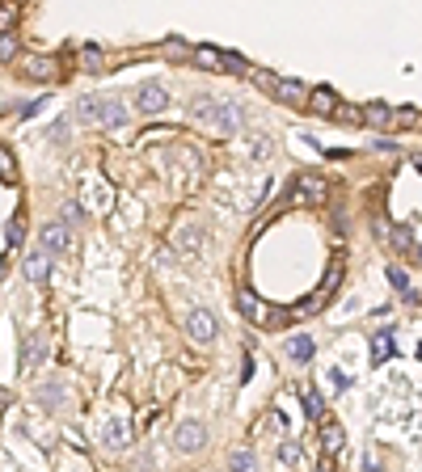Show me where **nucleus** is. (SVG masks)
Listing matches in <instances>:
<instances>
[{
  "label": "nucleus",
  "mask_w": 422,
  "mask_h": 472,
  "mask_svg": "<svg viewBox=\"0 0 422 472\" xmlns=\"http://www.w3.org/2000/svg\"><path fill=\"white\" fill-rule=\"evenodd\" d=\"M80 118L97 122V127H123L127 122V106L118 97H85L80 101Z\"/></svg>",
  "instance_id": "nucleus-1"
},
{
  "label": "nucleus",
  "mask_w": 422,
  "mask_h": 472,
  "mask_svg": "<svg viewBox=\"0 0 422 472\" xmlns=\"http://www.w3.org/2000/svg\"><path fill=\"white\" fill-rule=\"evenodd\" d=\"M237 308H241V317H245V321H254V325H262V329H279V325L287 321V312L266 308L249 287H241V291H237Z\"/></svg>",
  "instance_id": "nucleus-2"
},
{
  "label": "nucleus",
  "mask_w": 422,
  "mask_h": 472,
  "mask_svg": "<svg viewBox=\"0 0 422 472\" xmlns=\"http://www.w3.org/2000/svg\"><path fill=\"white\" fill-rule=\"evenodd\" d=\"M194 114L203 118V122H211V127H220V131H232V127H241V106H216L211 97H203V106H194Z\"/></svg>",
  "instance_id": "nucleus-3"
},
{
  "label": "nucleus",
  "mask_w": 422,
  "mask_h": 472,
  "mask_svg": "<svg viewBox=\"0 0 422 472\" xmlns=\"http://www.w3.org/2000/svg\"><path fill=\"white\" fill-rule=\"evenodd\" d=\"M330 198V181L325 177H300L296 186H292V203H300V207H321Z\"/></svg>",
  "instance_id": "nucleus-4"
},
{
  "label": "nucleus",
  "mask_w": 422,
  "mask_h": 472,
  "mask_svg": "<svg viewBox=\"0 0 422 472\" xmlns=\"http://www.w3.org/2000/svg\"><path fill=\"white\" fill-rule=\"evenodd\" d=\"M186 333H190V342H199V346H207V342H216V333H220V325H216V317H211L207 308H194V312L186 317Z\"/></svg>",
  "instance_id": "nucleus-5"
},
{
  "label": "nucleus",
  "mask_w": 422,
  "mask_h": 472,
  "mask_svg": "<svg viewBox=\"0 0 422 472\" xmlns=\"http://www.w3.org/2000/svg\"><path fill=\"white\" fill-rule=\"evenodd\" d=\"M165 106H169V93H165V84L148 80V84H139V89H135V110H139V114H161Z\"/></svg>",
  "instance_id": "nucleus-6"
},
{
  "label": "nucleus",
  "mask_w": 422,
  "mask_h": 472,
  "mask_svg": "<svg viewBox=\"0 0 422 472\" xmlns=\"http://www.w3.org/2000/svg\"><path fill=\"white\" fill-rule=\"evenodd\" d=\"M173 443H178V452L194 456V452H203V443H207V426H203V422H182Z\"/></svg>",
  "instance_id": "nucleus-7"
},
{
  "label": "nucleus",
  "mask_w": 422,
  "mask_h": 472,
  "mask_svg": "<svg viewBox=\"0 0 422 472\" xmlns=\"http://www.w3.org/2000/svg\"><path fill=\"white\" fill-rule=\"evenodd\" d=\"M342 443H347V430H342L334 418H321V452H325V456H338Z\"/></svg>",
  "instance_id": "nucleus-8"
},
{
  "label": "nucleus",
  "mask_w": 422,
  "mask_h": 472,
  "mask_svg": "<svg viewBox=\"0 0 422 472\" xmlns=\"http://www.w3.org/2000/svg\"><path fill=\"white\" fill-rule=\"evenodd\" d=\"M68 245H72V236H68L63 224H46L42 228V249L46 253H68Z\"/></svg>",
  "instance_id": "nucleus-9"
},
{
  "label": "nucleus",
  "mask_w": 422,
  "mask_h": 472,
  "mask_svg": "<svg viewBox=\"0 0 422 472\" xmlns=\"http://www.w3.org/2000/svg\"><path fill=\"white\" fill-rule=\"evenodd\" d=\"M131 422H106L101 426V439H106V447H114V452H123L127 443H131Z\"/></svg>",
  "instance_id": "nucleus-10"
},
{
  "label": "nucleus",
  "mask_w": 422,
  "mask_h": 472,
  "mask_svg": "<svg viewBox=\"0 0 422 472\" xmlns=\"http://www.w3.org/2000/svg\"><path fill=\"white\" fill-rule=\"evenodd\" d=\"M275 97L287 101V106H304V101H309V89H304L300 80H279V84H275Z\"/></svg>",
  "instance_id": "nucleus-11"
},
{
  "label": "nucleus",
  "mask_w": 422,
  "mask_h": 472,
  "mask_svg": "<svg viewBox=\"0 0 422 472\" xmlns=\"http://www.w3.org/2000/svg\"><path fill=\"white\" fill-rule=\"evenodd\" d=\"M85 198H89V207H93V211H110V203H114V190H110L106 181H93V186L85 190Z\"/></svg>",
  "instance_id": "nucleus-12"
},
{
  "label": "nucleus",
  "mask_w": 422,
  "mask_h": 472,
  "mask_svg": "<svg viewBox=\"0 0 422 472\" xmlns=\"http://www.w3.org/2000/svg\"><path fill=\"white\" fill-rule=\"evenodd\" d=\"M25 274H30V283H46V274H51V253H46V249L34 253V257L25 262Z\"/></svg>",
  "instance_id": "nucleus-13"
},
{
  "label": "nucleus",
  "mask_w": 422,
  "mask_h": 472,
  "mask_svg": "<svg viewBox=\"0 0 422 472\" xmlns=\"http://www.w3.org/2000/svg\"><path fill=\"white\" fill-rule=\"evenodd\" d=\"M21 72H25L30 80H55V59H46V55H42V59H30Z\"/></svg>",
  "instance_id": "nucleus-14"
},
{
  "label": "nucleus",
  "mask_w": 422,
  "mask_h": 472,
  "mask_svg": "<svg viewBox=\"0 0 422 472\" xmlns=\"http://www.w3.org/2000/svg\"><path fill=\"white\" fill-rule=\"evenodd\" d=\"M309 106H313L317 114H330V110L338 106V97H334V89H325V84H321V89H313V93H309Z\"/></svg>",
  "instance_id": "nucleus-15"
},
{
  "label": "nucleus",
  "mask_w": 422,
  "mask_h": 472,
  "mask_svg": "<svg viewBox=\"0 0 422 472\" xmlns=\"http://www.w3.org/2000/svg\"><path fill=\"white\" fill-rule=\"evenodd\" d=\"M330 118H334V122H347V127H355V122H364V110H359V106H351V101H338V106L330 110Z\"/></svg>",
  "instance_id": "nucleus-16"
},
{
  "label": "nucleus",
  "mask_w": 422,
  "mask_h": 472,
  "mask_svg": "<svg viewBox=\"0 0 422 472\" xmlns=\"http://www.w3.org/2000/svg\"><path fill=\"white\" fill-rule=\"evenodd\" d=\"M287 355H292L296 363H309V359L317 355V342H313V338H292V342H287Z\"/></svg>",
  "instance_id": "nucleus-17"
},
{
  "label": "nucleus",
  "mask_w": 422,
  "mask_h": 472,
  "mask_svg": "<svg viewBox=\"0 0 422 472\" xmlns=\"http://www.w3.org/2000/svg\"><path fill=\"white\" fill-rule=\"evenodd\" d=\"M393 350H397V346H393V333H389V329H380V333L372 338V363H385Z\"/></svg>",
  "instance_id": "nucleus-18"
},
{
  "label": "nucleus",
  "mask_w": 422,
  "mask_h": 472,
  "mask_svg": "<svg viewBox=\"0 0 422 472\" xmlns=\"http://www.w3.org/2000/svg\"><path fill=\"white\" fill-rule=\"evenodd\" d=\"M418 122V114L414 110H389V122H385V131H410Z\"/></svg>",
  "instance_id": "nucleus-19"
},
{
  "label": "nucleus",
  "mask_w": 422,
  "mask_h": 472,
  "mask_svg": "<svg viewBox=\"0 0 422 472\" xmlns=\"http://www.w3.org/2000/svg\"><path fill=\"white\" fill-rule=\"evenodd\" d=\"M34 397H38L42 409H59V405H63V388H59V384H42Z\"/></svg>",
  "instance_id": "nucleus-20"
},
{
  "label": "nucleus",
  "mask_w": 422,
  "mask_h": 472,
  "mask_svg": "<svg viewBox=\"0 0 422 472\" xmlns=\"http://www.w3.org/2000/svg\"><path fill=\"white\" fill-rule=\"evenodd\" d=\"M304 418H313V422H321V418H325V401H321V393H317V388H304Z\"/></svg>",
  "instance_id": "nucleus-21"
},
{
  "label": "nucleus",
  "mask_w": 422,
  "mask_h": 472,
  "mask_svg": "<svg viewBox=\"0 0 422 472\" xmlns=\"http://www.w3.org/2000/svg\"><path fill=\"white\" fill-rule=\"evenodd\" d=\"M385 241H389L397 253H410V249H414V232H410V228H389V236H385Z\"/></svg>",
  "instance_id": "nucleus-22"
},
{
  "label": "nucleus",
  "mask_w": 422,
  "mask_h": 472,
  "mask_svg": "<svg viewBox=\"0 0 422 472\" xmlns=\"http://www.w3.org/2000/svg\"><path fill=\"white\" fill-rule=\"evenodd\" d=\"M17 21H21V4L17 0H4L0 4V34L4 30H17Z\"/></svg>",
  "instance_id": "nucleus-23"
},
{
  "label": "nucleus",
  "mask_w": 422,
  "mask_h": 472,
  "mask_svg": "<svg viewBox=\"0 0 422 472\" xmlns=\"http://www.w3.org/2000/svg\"><path fill=\"white\" fill-rule=\"evenodd\" d=\"M194 59H199V63H207L211 72H224V51H216V46H199V51H194Z\"/></svg>",
  "instance_id": "nucleus-24"
},
{
  "label": "nucleus",
  "mask_w": 422,
  "mask_h": 472,
  "mask_svg": "<svg viewBox=\"0 0 422 472\" xmlns=\"http://www.w3.org/2000/svg\"><path fill=\"white\" fill-rule=\"evenodd\" d=\"M364 122H368V127H385V122H389V106H385V101H372V106L364 110Z\"/></svg>",
  "instance_id": "nucleus-25"
},
{
  "label": "nucleus",
  "mask_w": 422,
  "mask_h": 472,
  "mask_svg": "<svg viewBox=\"0 0 422 472\" xmlns=\"http://www.w3.org/2000/svg\"><path fill=\"white\" fill-rule=\"evenodd\" d=\"M279 464H304V447L300 443H279Z\"/></svg>",
  "instance_id": "nucleus-26"
},
{
  "label": "nucleus",
  "mask_w": 422,
  "mask_h": 472,
  "mask_svg": "<svg viewBox=\"0 0 422 472\" xmlns=\"http://www.w3.org/2000/svg\"><path fill=\"white\" fill-rule=\"evenodd\" d=\"M0 181H17V160H13V152L8 148H0Z\"/></svg>",
  "instance_id": "nucleus-27"
},
{
  "label": "nucleus",
  "mask_w": 422,
  "mask_h": 472,
  "mask_svg": "<svg viewBox=\"0 0 422 472\" xmlns=\"http://www.w3.org/2000/svg\"><path fill=\"white\" fill-rule=\"evenodd\" d=\"M21 232H25V228H21V215H13V219H8V228H4V241H8V249H17V245L25 241Z\"/></svg>",
  "instance_id": "nucleus-28"
},
{
  "label": "nucleus",
  "mask_w": 422,
  "mask_h": 472,
  "mask_svg": "<svg viewBox=\"0 0 422 472\" xmlns=\"http://www.w3.org/2000/svg\"><path fill=\"white\" fill-rule=\"evenodd\" d=\"M0 59H4V63H8V59H17V34H13V30H4V34H0Z\"/></svg>",
  "instance_id": "nucleus-29"
},
{
  "label": "nucleus",
  "mask_w": 422,
  "mask_h": 472,
  "mask_svg": "<svg viewBox=\"0 0 422 472\" xmlns=\"http://www.w3.org/2000/svg\"><path fill=\"white\" fill-rule=\"evenodd\" d=\"M42 359H46V342H42V338H34V342L25 346V367H30V363H42Z\"/></svg>",
  "instance_id": "nucleus-30"
},
{
  "label": "nucleus",
  "mask_w": 422,
  "mask_h": 472,
  "mask_svg": "<svg viewBox=\"0 0 422 472\" xmlns=\"http://www.w3.org/2000/svg\"><path fill=\"white\" fill-rule=\"evenodd\" d=\"M224 72H237V76H249V63H245L241 55H228V51H224Z\"/></svg>",
  "instance_id": "nucleus-31"
},
{
  "label": "nucleus",
  "mask_w": 422,
  "mask_h": 472,
  "mask_svg": "<svg viewBox=\"0 0 422 472\" xmlns=\"http://www.w3.org/2000/svg\"><path fill=\"white\" fill-rule=\"evenodd\" d=\"M330 388H334V393H347V388H351V376H347L342 367H330Z\"/></svg>",
  "instance_id": "nucleus-32"
},
{
  "label": "nucleus",
  "mask_w": 422,
  "mask_h": 472,
  "mask_svg": "<svg viewBox=\"0 0 422 472\" xmlns=\"http://www.w3.org/2000/svg\"><path fill=\"white\" fill-rule=\"evenodd\" d=\"M80 63H85L89 72H101V68H97V63H101V51H97V46H85V51H80Z\"/></svg>",
  "instance_id": "nucleus-33"
},
{
  "label": "nucleus",
  "mask_w": 422,
  "mask_h": 472,
  "mask_svg": "<svg viewBox=\"0 0 422 472\" xmlns=\"http://www.w3.org/2000/svg\"><path fill=\"white\" fill-rule=\"evenodd\" d=\"M262 426H266V430H275V435H283V430H287L283 414H266V418H262Z\"/></svg>",
  "instance_id": "nucleus-34"
},
{
  "label": "nucleus",
  "mask_w": 422,
  "mask_h": 472,
  "mask_svg": "<svg viewBox=\"0 0 422 472\" xmlns=\"http://www.w3.org/2000/svg\"><path fill=\"white\" fill-rule=\"evenodd\" d=\"M254 84H258V89H266V93H275L279 76H266V72H254Z\"/></svg>",
  "instance_id": "nucleus-35"
},
{
  "label": "nucleus",
  "mask_w": 422,
  "mask_h": 472,
  "mask_svg": "<svg viewBox=\"0 0 422 472\" xmlns=\"http://www.w3.org/2000/svg\"><path fill=\"white\" fill-rule=\"evenodd\" d=\"M254 452H232V468H254Z\"/></svg>",
  "instance_id": "nucleus-36"
},
{
  "label": "nucleus",
  "mask_w": 422,
  "mask_h": 472,
  "mask_svg": "<svg viewBox=\"0 0 422 472\" xmlns=\"http://www.w3.org/2000/svg\"><path fill=\"white\" fill-rule=\"evenodd\" d=\"M389 283H393V287H397V291H410V279H406V274H402V270H397V266H393V270H389Z\"/></svg>",
  "instance_id": "nucleus-37"
},
{
  "label": "nucleus",
  "mask_w": 422,
  "mask_h": 472,
  "mask_svg": "<svg viewBox=\"0 0 422 472\" xmlns=\"http://www.w3.org/2000/svg\"><path fill=\"white\" fill-rule=\"evenodd\" d=\"M410 253H414V262L422 266V245H418V241H414V249H410Z\"/></svg>",
  "instance_id": "nucleus-38"
},
{
  "label": "nucleus",
  "mask_w": 422,
  "mask_h": 472,
  "mask_svg": "<svg viewBox=\"0 0 422 472\" xmlns=\"http://www.w3.org/2000/svg\"><path fill=\"white\" fill-rule=\"evenodd\" d=\"M4 266H8V257H4V253H0V279H4Z\"/></svg>",
  "instance_id": "nucleus-39"
},
{
  "label": "nucleus",
  "mask_w": 422,
  "mask_h": 472,
  "mask_svg": "<svg viewBox=\"0 0 422 472\" xmlns=\"http://www.w3.org/2000/svg\"><path fill=\"white\" fill-rule=\"evenodd\" d=\"M17 4H25V0H17Z\"/></svg>",
  "instance_id": "nucleus-40"
}]
</instances>
